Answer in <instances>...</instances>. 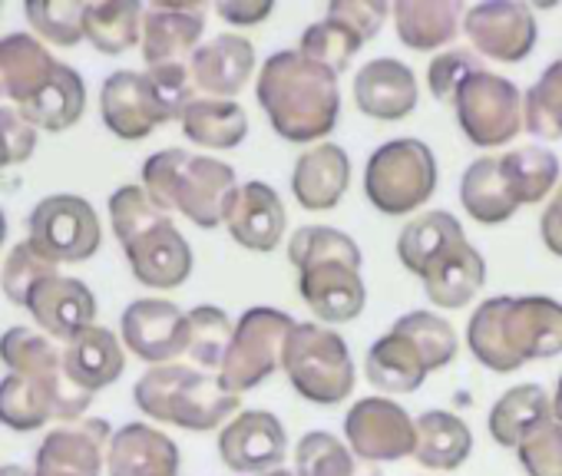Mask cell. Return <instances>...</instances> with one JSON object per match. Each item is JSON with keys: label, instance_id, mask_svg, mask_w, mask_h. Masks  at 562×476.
<instances>
[{"label": "cell", "instance_id": "obj_35", "mask_svg": "<svg viewBox=\"0 0 562 476\" xmlns=\"http://www.w3.org/2000/svg\"><path fill=\"white\" fill-rule=\"evenodd\" d=\"M87 110V87H83V77L60 64L54 80L34 97L27 100L24 106H18V113L34 126V129H44V133H64L70 129L74 123H80Z\"/></svg>", "mask_w": 562, "mask_h": 476}, {"label": "cell", "instance_id": "obj_25", "mask_svg": "<svg viewBox=\"0 0 562 476\" xmlns=\"http://www.w3.org/2000/svg\"><path fill=\"white\" fill-rule=\"evenodd\" d=\"M351 185V159L338 143L312 146L292 169L295 202L308 212L335 208Z\"/></svg>", "mask_w": 562, "mask_h": 476}, {"label": "cell", "instance_id": "obj_11", "mask_svg": "<svg viewBox=\"0 0 562 476\" xmlns=\"http://www.w3.org/2000/svg\"><path fill=\"white\" fill-rule=\"evenodd\" d=\"M453 113L463 136L480 149H499L526 129L519 87L493 70H476L467 77L453 100Z\"/></svg>", "mask_w": 562, "mask_h": 476}, {"label": "cell", "instance_id": "obj_9", "mask_svg": "<svg viewBox=\"0 0 562 476\" xmlns=\"http://www.w3.org/2000/svg\"><path fill=\"white\" fill-rule=\"evenodd\" d=\"M292 331H295L292 315L278 311V308H248L235 325L218 381L238 397L245 390H255L258 384H265L281 367Z\"/></svg>", "mask_w": 562, "mask_h": 476}, {"label": "cell", "instance_id": "obj_28", "mask_svg": "<svg viewBox=\"0 0 562 476\" xmlns=\"http://www.w3.org/2000/svg\"><path fill=\"white\" fill-rule=\"evenodd\" d=\"M463 14L460 0H397L391 8L397 41L420 54L450 47L463 31Z\"/></svg>", "mask_w": 562, "mask_h": 476}, {"label": "cell", "instance_id": "obj_7", "mask_svg": "<svg viewBox=\"0 0 562 476\" xmlns=\"http://www.w3.org/2000/svg\"><path fill=\"white\" fill-rule=\"evenodd\" d=\"M281 371H285L299 397L322 407L348 400L358 381L348 341L318 321L295 325L285 344V358H281Z\"/></svg>", "mask_w": 562, "mask_h": 476}, {"label": "cell", "instance_id": "obj_45", "mask_svg": "<svg viewBox=\"0 0 562 476\" xmlns=\"http://www.w3.org/2000/svg\"><path fill=\"white\" fill-rule=\"evenodd\" d=\"M295 476H355V453L341 437L312 430L295 446Z\"/></svg>", "mask_w": 562, "mask_h": 476}, {"label": "cell", "instance_id": "obj_51", "mask_svg": "<svg viewBox=\"0 0 562 476\" xmlns=\"http://www.w3.org/2000/svg\"><path fill=\"white\" fill-rule=\"evenodd\" d=\"M271 0H222V4H215V14L232 27H258L271 18Z\"/></svg>", "mask_w": 562, "mask_h": 476}, {"label": "cell", "instance_id": "obj_21", "mask_svg": "<svg viewBox=\"0 0 562 476\" xmlns=\"http://www.w3.org/2000/svg\"><path fill=\"white\" fill-rule=\"evenodd\" d=\"M31 318L41 325V331L54 341L70 344L80 331L97 325V298L93 292L70 275H50L44 279L31 298H27Z\"/></svg>", "mask_w": 562, "mask_h": 476}, {"label": "cell", "instance_id": "obj_42", "mask_svg": "<svg viewBox=\"0 0 562 476\" xmlns=\"http://www.w3.org/2000/svg\"><path fill=\"white\" fill-rule=\"evenodd\" d=\"M364 44H368V41H364L345 18L325 14V21L312 24V27L302 34V47H299V50H302L305 57L325 64L328 70L345 73L348 64L355 60V54H358Z\"/></svg>", "mask_w": 562, "mask_h": 476}, {"label": "cell", "instance_id": "obj_12", "mask_svg": "<svg viewBox=\"0 0 562 476\" xmlns=\"http://www.w3.org/2000/svg\"><path fill=\"white\" fill-rule=\"evenodd\" d=\"M27 242L57 265H77L100 252L103 228L83 195H47L31 212Z\"/></svg>", "mask_w": 562, "mask_h": 476}, {"label": "cell", "instance_id": "obj_48", "mask_svg": "<svg viewBox=\"0 0 562 476\" xmlns=\"http://www.w3.org/2000/svg\"><path fill=\"white\" fill-rule=\"evenodd\" d=\"M516 453L526 476H562V423L546 420Z\"/></svg>", "mask_w": 562, "mask_h": 476}, {"label": "cell", "instance_id": "obj_32", "mask_svg": "<svg viewBox=\"0 0 562 476\" xmlns=\"http://www.w3.org/2000/svg\"><path fill=\"white\" fill-rule=\"evenodd\" d=\"M427 364L420 351L397 331L378 338L364 354V377L384 394H414L427 381Z\"/></svg>", "mask_w": 562, "mask_h": 476}, {"label": "cell", "instance_id": "obj_49", "mask_svg": "<svg viewBox=\"0 0 562 476\" xmlns=\"http://www.w3.org/2000/svg\"><path fill=\"white\" fill-rule=\"evenodd\" d=\"M37 146V129L11 106H0V169L21 166Z\"/></svg>", "mask_w": 562, "mask_h": 476}, {"label": "cell", "instance_id": "obj_53", "mask_svg": "<svg viewBox=\"0 0 562 476\" xmlns=\"http://www.w3.org/2000/svg\"><path fill=\"white\" fill-rule=\"evenodd\" d=\"M552 417L562 423V377H559V384H555V394H552Z\"/></svg>", "mask_w": 562, "mask_h": 476}, {"label": "cell", "instance_id": "obj_14", "mask_svg": "<svg viewBox=\"0 0 562 476\" xmlns=\"http://www.w3.org/2000/svg\"><path fill=\"white\" fill-rule=\"evenodd\" d=\"M463 34L476 57L496 64H522L539 41L532 8L522 0H483L467 8Z\"/></svg>", "mask_w": 562, "mask_h": 476}, {"label": "cell", "instance_id": "obj_41", "mask_svg": "<svg viewBox=\"0 0 562 476\" xmlns=\"http://www.w3.org/2000/svg\"><path fill=\"white\" fill-rule=\"evenodd\" d=\"M289 262L302 272L315 262H351L361 269L364 259L348 231L331 228V225H302L289 238Z\"/></svg>", "mask_w": 562, "mask_h": 476}, {"label": "cell", "instance_id": "obj_16", "mask_svg": "<svg viewBox=\"0 0 562 476\" xmlns=\"http://www.w3.org/2000/svg\"><path fill=\"white\" fill-rule=\"evenodd\" d=\"M123 344L146 364H176L186 354L189 311L166 298H139L123 311Z\"/></svg>", "mask_w": 562, "mask_h": 476}, {"label": "cell", "instance_id": "obj_27", "mask_svg": "<svg viewBox=\"0 0 562 476\" xmlns=\"http://www.w3.org/2000/svg\"><path fill=\"white\" fill-rule=\"evenodd\" d=\"M57 67L60 60L34 34L0 37V100L24 106L54 80Z\"/></svg>", "mask_w": 562, "mask_h": 476}, {"label": "cell", "instance_id": "obj_56", "mask_svg": "<svg viewBox=\"0 0 562 476\" xmlns=\"http://www.w3.org/2000/svg\"><path fill=\"white\" fill-rule=\"evenodd\" d=\"M261 476H295L292 469H271V473H261Z\"/></svg>", "mask_w": 562, "mask_h": 476}, {"label": "cell", "instance_id": "obj_34", "mask_svg": "<svg viewBox=\"0 0 562 476\" xmlns=\"http://www.w3.org/2000/svg\"><path fill=\"white\" fill-rule=\"evenodd\" d=\"M473 453V433L470 427L450 413V410H427L417 417V450L414 460L424 469L450 473L463 466Z\"/></svg>", "mask_w": 562, "mask_h": 476}, {"label": "cell", "instance_id": "obj_44", "mask_svg": "<svg viewBox=\"0 0 562 476\" xmlns=\"http://www.w3.org/2000/svg\"><path fill=\"white\" fill-rule=\"evenodd\" d=\"M24 14L34 34L54 47H77L87 37L83 34L87 4H80V0H31Z\"/></svg>", "mask_w": 562, "mask_h": 476}, {"label": "cell", "instance_id": "obj_29", "mask_svg": "<svg viewBox=\"0 0 562 476\" xmlns=\"http://www.w3.org/2000/svg\"><path fill=\"white\" fill-rule=\"evenodd\" d=\"M64 367H67V377L80 390L97 394L123 377V371H126L123 341L110 328L93 325V328L80 331L70 344H64Z\"/></svg>", "mask_w": 562, "mask_h": 476}, {"label": "cell", "instance_id": "obj_54", "mask_svg": "<svg viewBox=\"0 0 562 476\" xmlns=\"http://www.w3.org/2000/svg\"><path fill=\"white\" fill-rule=\"evenodd\" d=\"M0 476H34V473L18 466V463H4V466H0Z\"/></svg>", "mask_w": 562, "mask_h": 476}, {"label": "cell", "instance_id": "obj_50", "mask_svg": "<svg viewBox=\"0 0 562 476\" xmlns=\"http://www.w3.org/2000/svg\"><path fill=\"white\" fill-rule=\"evenodd\" d=\"M328 14H338L345 18L364 41H374L391 14V8L384 0H331L328 4Z\"/></svg>", "mask_w": 562, "mask_h": 476}, {"label": "cell", "instance_id": "obj_3", "mask_svg": "<svg viewBox=\"0 0 562 476\" xmlns=\"http://www.w3.org/2000/svg\"><path fill=\"white\" fill-rule=\"evenodd\" d=\"M110 225L139 285L172 292L192 275V249L143 185H120L110 195Z\"/></svg>", "mask_w": 562, "mask_h": 476}, {"label": "cell", "instance_id": "obj_46", "mask_svg": "<svg viewBox=\"0 0 562 476\" xmlns=\"http://www.w3.org/2000/svg\"><path fill=\"white\" fill-rule=\"evenodd\" d=\"M57 272H60L57 262L44 259L31 242H21L18 249H11L4 269H0V288H4V298H8L11 305L27 308L31 292H34L44 279H50V275H57Z\"/></svg>", "mask_w": 562, "mask_h": 476}, {"label": "cell", "instance_id": "obj_47", "mask_svg": "<svg viewBox=\"0 0 562 476\" xmlns=\"http://www.w3.org/2000/svg\"><path fill=\"white\" fill-rule=\"evenodd\" d=\"M476 70H486L480 64V57L473 50H460V47H450L443 54H437L427 67V87L434 93V100L453 106L460 87L467 83V77H473Z\"/></svg>", "mask_w": 562, "mask_h": 476}, {"label": "cell", "instance_id": "obj_17", "mask_svg": "<svg viewBox=\"0 0 562 476\" xmlns=\"http://www.w3.org/2000/svg\"><path fill=\"white\" fill-rule=\"evenodd\" d=\"M113 430L103 417L60 423L44 437L34 460V476H100L106 466Z\"/></svg>", "mask_w": 562, "mask_h": 476}, {"label": "cell", "instance_id": "obj_8", "mask_svg": "<svg viewBox=\"0 0 562 476\" xmlns=\"http://www.w3.org/2000/svg\"><path fill=\"white\" fill-rule=\"evenodd\" d=\"M437 192L434 149L414 136L378 146L364 166V195L381 215H407Z\"/></svg>", "mask_w": 562, "mask_h": 476}, {"label": "cell", "instance_id": "obj_22", "mask_svg": "<svg viewBox=\"0 0 562 476\" xmlns=\"http://www.w3.org/2000/svg\"><path fill=\"white\" fill-rule=\"evenodd\" d=\"M417 100H420V87L414 70L394 57H374L355 77V103L371 120L381 123L407 120Z\"/></svg>", "mask_w": 562, "mask_h": 476}, {"label": "cell", "instance_id": "obj_38", "mask_svg": "<svg viewBox=\"0 0 562 476\" xmlns=\"http://www.w3.org/2000/svg\"><path fill=\"white\" fill-rule=\"evenodd\" d=\"M499 169L519 205H536L559 185V159L546 146L513 149L499 156Z\"/></svg>", "mask_w": 562, "mask_h": 476}, {"label": "cell", "instance_id": "obj_23", "mask_svg": "<svg viewBox=\"0 0 562 476\" xmlns=\"http://www.w3.org/2000/svg\"><path fill=\"white\" fill-rule=\"evenodd\" d=\"M189 73L202 97L235 100L255 73V44L241 34H218L189 57Z\"/></svg>", "mask_w": 562, "mask_h": 476}, {"label": "cell", "instance_id": "obj_4", "mask_svg": "<svg viewBox=\"0 0 562 476\" xmlns=\"http://www.w3.org/2000/svg\"><path fill=\"white\" fill-rule=\"evenodd\" d=\"M143 189L159 208L179 212L199 228H218L225 225L238 179L228 162L172 146L143 162Z\"/></svg>", "mask_w": 562, "mask_h": 476}, {"label": "cell", "instance_id": "obj_18", "mask_svg": "<svg viewBox=\"0 0 562 476\" xmlns=\"http://www.w3.org/2000/svg\"><path fill=\"white\" fill-rule=\"evenodd\" d=\"M205 31V4H176V0H159L143 14V60L146 67L162 64H186L202 44Z\"/></svg>", "mask_w": 562, "mask_h": 476}, {"label": "cell", "instance_id": "obj_20", "mask_svg": "<svg viewBox=\"0 0 562 476\" xmlns=\"http://www.w3.org/2000/svg\"><path fill=\"white\" fill-rule=\"evenodd\" d=\"M225 228L248 252H274L289 228L285 202H281V195L268 182L251 179L238 185L225 215Z\"/></svg>", "mask_w": 562, "mask_h": 476}, {"label": "cell", "instance_id": "obj_40", "mask_svg": "<svg viewBox=\"0 0 562 476\" xmlns=\"http://www.w3.org/2000/svg\"><path fill=\"white\" fill-rule=\"evenodd\" d=\"M391 331L404 335L420 351V358H424V364H427L430 374L434 371H443L457 358V351H460V341H457L453 325L447 318H440L437 311H407L404 318L394 321Z\"/></svg>", "mask_w": 562, "mask_h": 476}, {"label": "cell", "instance_id": "obj_24", "mask_svg": "<svg viewBox=\"0 0 562 476\" xmlns=\"http://www.w3.org/2000/svg\"><path fill=\"white\" fill-rule=\"evenodd\" d=\"M110 476H179V446L149 423H123L106 450Z\"/></svg>", "mask_w": 562, "mask_h": 476}, {"label": "cell", "instance_id": "obj_52", "mask_svg": "<svg viewBox=\"0 0 562 476\" xmlns=\"http://www.w3.org/2000/svg\"><path fill=\"white\" fill-rule=\"evenodd\" d=\"M539 235H542V246L555 259H562V179H559V185H555V192H552V199L539 218Z\"/></svg>", "mask_w": 562, "mask_h": 476}, {"label": "cell", "instance_id": "obj_55", "mask_svg": "<svg viewBox=\"0 0 562 476\" xmlns=\"http://www.w3.org/2000/svg\"><path fill=\"white\" fill-rule=\"evenodd\" d=\"M4 238H8V218L0 212V246H4Z\"/></svg>", "mask_w": 562, "mask_h": 476}, {"label": "cell", "instance_id": "obj_26", "mask_svg": "<svg viewBox=\"0 0 562 476\" xmlns=\"http://www.w3.org/2000/svg\"><path fill=\"white\" fill-rule=\"evenodd\" d=\"M420 282H424L427 298L437 308L457 311V308H467L486 285V262L480 249H473L467 238H460V242H453L443 256H437L427 265Z\"/></svg>", "mask_w": 562, "mask_h": 476}, {"label": "cell", "instance_id": "obj_2", "mask_svg": "<svg viewBox=\"0 0 562 476\" xmlns=\"http://www.w3.org/2000/svg\"><path fill=\"white\" fill-rule=\"evenodd\" d=\"M467 348L493 374L555 358L562 354V305L546 295L490 298L470 315Z\"/></svg>", "mask_w": 562, "mask_h": 476}, {"label": "cell", "instance_id": "obj_33", "mask_svg": "<svg viewBox=\"0 0 562 476\" xmlns=\"http://www.w3.org/2000/svg\"><path fill=\"white\" fill-rule=\"evenodd\" d=\"M460 202L480 225H503L516 215L519 202L499 169V156H483L467 166L460 179Z\"/></svg>", "mask_w": 562, "mask_h": 476}, {"label": "cell", "instance_id": "obj_15", "mask_svg": "<svg viewBox=\"0 0 562 476\" xmlns=\"http://www.w3.org/2000/svg\"><path fill=\"white\" fill-rule=\"evenodd\" d=\"M218 456L235 473L261 476L285 463L289 433L268 410H241L218 430Z\"/></svg>", "mask_w": 562, "mask_h": 476}, {"label": "cell", "instance_id": "obj_13", "mask_svg": "<svg viewBox=\"0 0 562 476\" xmlns=\"http://www.w3.org/2000/svg\"><path fill=\"white\" fill-rule=\"evenodd\" d=\"M345 437L358 460L394 463L414 456L417 420L391 397H361L345 417Z\"/></svg>", "mask_w": 562, "mask_h": 476}, {"label": "cell", "instance_id": "obj_39", "mask_svg": "<svg viewBox=\"0 0 562 476\" xmlns=\"http://www.w3.org/2000/svg\"><path fill=\"white\" fill-rule=\"evenodd\" d=\"M235 335V321L228 318V311L215 308V305H199L189 311V335H186V358L199 367V371H222L228 344Z\"/></svg>", "mask_w": 562, "mask_h": 476}, {"label": "cell", "instance_id": "obj_1", "mask_svg": "<svg viewBox=\"0 0 562 476\" xmlns=\"http://www.w3.org/2000/svg\"><path fill=\"white\" fill-rule=\"evenodd\" d=\"M258 106L285 143H318L341 116V83L325 64L302 50L271 54L255 80Z\"/></svg>", "mask_w": 562, "mask_h": 476}, {"label": "cell", "instance_id": "obj_30", "mask_svg": "<svg viewBox=\"0 0 562 476\" xmlns=\"http://www.w3.org/2000/svg\"><path fill=\"white\" fill-rule=\"evenodd\" d=\"M546 420H552V397L546 394V387L516 384L493 404L490 437L506 450H519Z\"/></svg>", "mask_w": 562, "mask_h": 476}, {"label": "cell", "instance_id": "obj_10", "mask_svg": "<svg viewBox=\"0 0 562 476\" xmlns=\"http://www.w3.org/2000/svg\"><path fill=\"white\" fill-rule=\"evenodd\" d=\"M93 394L80 390L64 371L50 374H8L0 381V423L11 430H37L47 420H83Z\"/></svg>", "mask_w": 562, "mask_h": 476}, {"label": "cell", "instance_id": "obj_36", "mask_svg": "<svg viewBox=\"0 0 562 476\" xmlns=\"http://www.w3.org/2000/svg\"><path fill=\"white\" fill-rule=\"evenodd\" d=\"M460 238H467L460 218H453L447 208H434L404 225V231L397 235V259L411 275L420 279L427 265L437 256H443L453 242H460Z\"/></svg>", "mask_w": 562, "mask_h": 476}, {"label": "cell", "instance_id": "obj_19", "mask_svg": "<svg viewBox=\"0 0 562 476\" xmlns=\"http://www.w3.org/2000/svg\"><path fill=\"white\" fill-rule=\"evenodd\" d=\"M302 302L322 325H348L361 318L368 305V288L361 269L351 262H315L299 272Z\"/></svg>", "mask_w": 562, "mask_h": 476}, {"label": "cell", "instance_id": "obj_31", "mask_svg": "<svg viewBox=\"0 0 562 476\" xmlns=\"http://www.w3.org/2000/svg\"><path fill=\"white\" fill-rule=\"evenodd\" d=\"M179 126H182L189 143H195L202 149L225 152V149H235V146L245 143V136H248V113L235 100L195 97L186 106Z\"/></svg>", "mask_w": 562, "mask_h": 476}, {"label": "cell", "instance_id": "obj_37", "mask_svg": "<svg viewBox=\"0 0 562 476\" xmlns=\"http://www.w3.org/2000/svg\"><path fill=\"white\" fill-rule=\"evenodd\" d=\"M143 14H146V8L136 4V0L87 4L83 34L103 57H120L143 41Z\"/></svg>", "mask_w": 562, "mask_h": 476}, {"label": "cell", "instance_id": "obj_5", "mask_svg": "<svg viewBox=\"0 0 562 476\" xmlns=\"http://www.w3.org/2000/svg\"><path fill=\"white\" fill-rule=\"evenodd\" d=\"M195 83L189 64H162L149 70H116L103 80L100 113L113 136L139 143L159 126L182 120Z\"/></svg>", "mask_w": 562, "mask_h": 476}, {"label": "cell", "instance_id": "obj_43", "mask_svg": "<svg viewBox=\"0 0 562 476\" xmlns=\"http://www.w3.org/2000/svg\"><path fill=\"white\" fill-rule=\"evenodd\" d=\"M522 126L536 139H562V60L549 64L522 97Z\"/></svg>", "mask_w": 562, "mask_h": 476}, {"label": "cell", "instance_id": "obj_6", "mask_svg": "<svg viewBox=\"0 0 562 476\" xmlns=\"http://www.w3.org/2000/svg\"><path fill=\"white\" fill-rule=\"evenodd\" d=\"M136 407L156 423H176L182 430H215L241 413V397L232 394L218 374L189 364L149 367L133 387Z\"/></svg>", "mask_w": 562, "mask_h": 476}]
</instances>
